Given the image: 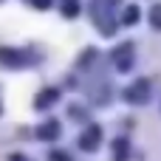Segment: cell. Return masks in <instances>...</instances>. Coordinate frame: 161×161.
Returning a JSON list of instances; mask_svg holds the SVG:
<instances>
[{
    "mask_svg": "<svg viewBox=\"0 0 161 161\" xmlns=\"http://www.w3.org/2000/svg\"><path fill=\"white\" fill-rule=\"evenodd\" d=\"M99 142H102V130H99L96 125H91V127L79 136V147H82V150H96Z\"/></svg>",
    "mask_w": 161,
    "mask_h": 161,
    "instance_id": "cell-3",
    "label": "cell"
},
{
    "mask_svg": "<svg viewBox=\"0 0 161 161\" xmlns=\"http://www.w3.org/2000/svg\"><path fill=\"white\" fill-rule=\"evenodd\" d=\"M113 62L119 71H130V62H133V42H122L116 51H113Z\"/></svg>",
    "mask_w": 161,
    "mask_h": 161,
    "instance_id": "cell-2",
    "label": "cell"
},
{
    "mask_svg": "<svg viewBox=\"0 0 161 161\" xmlns=\"http://www.w3.org/2000/svg\"><path fill=\"white\" fill-rule=\"evenodd\" d=\"M125 99H127V102H133V105H144V102L150 99V82H147V79H139L133 88H127Z\"/></svg>",
    "mask_w": 161,
    "mask_h": 161,
    "instance_id": "cell-1",
    "label": "cell"
},
{
    "mask_svg": "<svg viewBox=\"0 0 161 161\" xmlns=\"http://www.w3.org/2000/svg\"><path fill=\"white\" fill-rule=\"evenodd\" d=\"M54 99H57V91H54V88L40 91V93H37V108H45V105H51Z\"/></svg>",
    "mask_w": 161,
    "mask_h": 161,
    "instance_id": "cell-5",
    "label": "cell"
},
{
    "mask_svg": "<svg viewBox=\"0 0 161 161\" xmlns=\"http://www.w3.org/2000/svg\"><path fill=\"white\" fill-rule=\"evenodd\" d=\"M125 158H127V142L119 139L116 142V161H125Z\"/></svg>",
    "mask_w": 161,
    "mask_h": 161,
    "instance_id": "cell-9",
    "label": "cell"
},
{
    "mask_svg": "<svg viewBox=\"0 0 161 161\" xmlns=\"http://www.w3.org/2000/svg\"><path fill=\"white\" fill-rule=\"evenodd\" d=\"M59 136V122H45L42 127H40V139H57Z\"/></svg>",
    "mask_w": 161,
    "mask_h": 161,
    "instance_id": "cell-4",
    "label": "cell"
},
{
    "mask_svg": "<svg viewBox=\"0 0 161 161\" xmlns=\"http://www.w3.org/2000/svg\"><path fill=\"white\" fill-rule=\"evenodd\" d=\"M150 23H153V28H161V3H158V6H153V11H150Z\"/></svg>",
    "mask_w": 161,
    "mask_h": 161,
    "instance_id": "cell-10",
    "label": "cell"
},
{
    "mask_svg": "<svg viewBox=\"0 0 161 161\" xmlns=\"http://www.w3.org/2000/svg\"><path fill=\"white\" fill-rule=\"evenodd\" d=\"M31 3H34L37 8H48V6H51V0H31Z\"/></svg>",
    "mask_w": 161,
    "mask_h": 161,
    "instance_id": "cell-12",
    "label": "cell"
},
{
    "mask_svg": "<svg viewBox=\"0 0 161 161\" xmlns=\"http://www.w3.org/2000/svg\"><path fill=\"white\" fill-rule=\"evenodd\" d=\"M136 20H139V8H136V6H127V8H125V17H122V23H125V25H133Z\"/></svg>",
    "mask_w": 161,
    "mask_h": 161,
    "instance_id": "cell-7",
    "label": "cell"
},
{
    "mask_svg": "<svg viewBox=\"0 0 161 161\" xmlns=\"http://www.w3.org/2000/svg\"><path fill=\"white\" fill-rule=\"evenodd\" d=\"M62 11H65V17H76V11H79V0H62Z\"/></svg>",
    "mask_w": 161,
    "mask_h": 161,
    "instance_id": "cell-8",
    "label": "cell"
},
{
    "mask_svg": "<svg viewBox=\"0 0 161 161\" xmlns=\"http://www.w3.org/2000/svg\"><path fill=\"white\" fill-rule=\"evenodd\" d=\"M0 59H8V65H20L23 62V54L8 51V48H0Z\"/></svg>",
    "mask_w": 161,
    "mask_h": 161,
    "instance_id": "cell-6",
    "label": "cell"
},
{
    "mask_svg": "<svg viewBox=\"0 0 161 161\" xmlns=\"http://www.w3.org/2000/svg\"><path fill=\"white\" fill-rule=\"evenodd\" d=\"M48 161H71V156H65V153H59V150H54V153L48 156Z\"/></svg>",
    "mask_w": 161,
    "mask_h": 161,
    "instance_id": "cell-11",
    "label": "cell"
}]
</instances>
